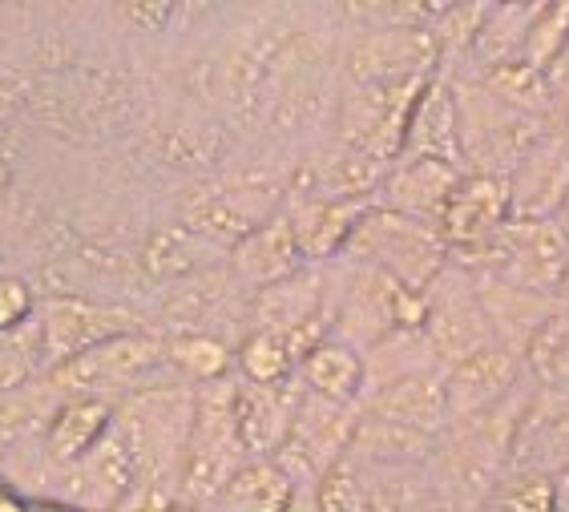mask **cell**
Instances as JSON below:
<instances>
[{
    "label": "cell",
    "mask_w": 569,
    "mask_h": 512,
    "mask_svg": "<svg viewBox=\"0 0 569 512\" xmlns=\"http://www.w3.org/2000/svg\"><path fill=\"white\" fill-rule=\"evenodd\" d=\"M296 484L274 460H247L210 512H287Z\"/></svg>",
    "instance_id": "cell-19"
},
{
    "label": "cell",
    "mask_w": 569,
    "mask_h": 512,
    "mask_svg": "<svg viewBox=\"0 0 569 512\" xmlns=\"http://www.w3.org/2000/svg\"><path fill=\"white\" fill-rule=\"evenodd\" d=\"M481 512H501V509H493V504H485V509Z\"/></svg>",
    "instance_id": "cell-35"
},
{
    "label": "cell",
    "mask_w": 569,
    "mask_h": 512,
    "mask_svg": "<svg viewBox=\"0 0 569 512\" xmlns=\"http://www.w3.org/2000/svg\"><path fill=\"white\" fill-rule=\"evenodd\" d=\"M153 371H174L162 339L150 335H113L98 348L81 351L57 371V388L66 392H106V388H130L153 380Z\"/></svg>",
    "instance_id": "cell-6"
},
{
    "label": "cell",
    "mask_w": 569,
    "mask_h": 512,
    "mask_svg": "<svg viewBox=\"0 0 569 512\" xmlns=\"http://www.w3.org/2000/svg\"><path fill=\"white\" fill-rule=\"evenodd\" d=\"M561 118H566L561 121V133H566V142H569V98H566V106H561Z\"/></svg>",
    "instance_id": "cell-34"
},
{
    "label": "cell",
    "mask_w": 569,
    "mask_h": 512,
    "mask_svg": "<svg viewBox=\"0 0 569 512\" xmlns=\"http://www.w3.org/2000/svg\"><path fill=\"white\" fill-rule=\"evenodd\" d=\"M457 93V118H460V153L469 174H497L509 178L517 162L546 138L561 121L529 118L521 110H509L497 101L477 77H452Z\"/></svg>",
    "instance_id": "cell-3"
},
{
    "label": "cell",
    "mask_w": 569,
    "mask_h": 512,
    "mask_svg": "<svg viewBox=\"0 0 569 512\" xmlns=\"http://www.w3.org/2000/svg\"><path fill=\"white\" fill-rule=\"evenodd\" d=\"M400 158H428V162H445L465 170V153H460V118H457V93L445 77H432L420 93L417 110L408 118Z\"/></svg>",
    "instance_id": "cell-13"
},
{
    "label": "cell",
    "mask_w": 569,
    "mask_h": 512,
    "mask_svg": "<svg viewBox=\"0 0 569 512\" xmlns=\"http://www.w3.org/2000/svg\"><path fill=\"white\" fill-rule=\"evenodd\" d=\"M569 202V142L561 126L541 138L509 174V219L541 222L558 219Z\"/></svg>",
    "instance_id": "cell-7"
},
{
    "label": "cell",
    "mask_w": 569,
    "mask_h": 512,
    "mask_svg": "<svg viewBox=\"0 0 569 512\" xmlns=\"http://www.w3.org/2000/svg\"><path fill=\"white\" fill-rule=\"evenodd\" d=\"M41 343L44 351L53 355V360H61V355H69V360H77L81 351L98 348V343H106V339L121 335V319H101L98 311H89V307H49L41 319Z\"/></svg>",
    "instance_id": "cell-21"
},
{
    "label": "cell",
    "mask_w": 569,
    "mask_h": 512,
    "mask_svg": "<svg viewBox=\"0 0 569 512\" xmlns=\"http://www.w3.org/2000/svg\"><path fill=\"white\" fill-rule=\"evenodd\" d=\"M521 360H526V375L541 392L569 395V307H558L533 331Z\"/></svg>",
    "instance_id": "cell-22"
},
{
    "label": "cell",
    "mask_w": 569,
    "mask_h": 512,
    "mask_svg": "<svg viewBox=\"0 0 569 512\" xmlns=\"http://www.w3.org/2000/svg\"><path fill=\"white\" fill-rule=\"evenodd\" d=\"M299 400H303V380L299 375H291L283 383H271V388L239 380V392H234V428H239L247 460H271L283 448Z\"/></svg>",
    "instance_id": "cell-10"
},
{
    "label": "cell",
    "mask_w": 569,
    "mask_h": 512,
    "mask_svg": "<svg viewBox=\"0 0 569 512\" xmlns=\"http://www.w3.org/2000/svg\"><path fill=\"white\" fill-rule=\"evenodd\" d=\"M319 504H323V512H376L348 464H336L328 476L319 480Z\"/></svg>",
    "instance_id": "cell-28"
},
{
    "label": "cell",
    "mask_w": 569,
    "mask_h": 512,
    "mask_svg": "<svg viewBox=\"0 0 569 512\" xmlns=\"http://www.w3.org/2000/svg\"><path fill=\"white\" fill-rule=\"evenodd\" d=\"M130 489H133L130 448H126V440H121L118 424H110L86 456H77L73 464H69L61 496H69V501L81 504V509H98V512L113 509L118 512L121 501L130 496Z\"/></svg>",
    "instance_id": "cell-11"
},
{
    "label": "cell",
    "mask_w": 569,
    "mask_h": 512,
    "mask_svg": "<svg viewBox=\"0 0 569 512\" xmlns=\"http://www.w3.org/2000/svg\"><path fill=\"white\" fill-rule=\"evenodd\" d=\"M428 351L437 355L440 368H452L477 348L493 343V328L485 315L481 291L469 271H460L457 262H449L440 279L425 291V323H420Z\"/></svg>",
    "instance_id": "cell-5"
},
{
    "label": "cell",
    "mask_w": 569,
    "mask_h": 512,
    "mask_svg": "<svg viewBox=\"0 0 569 512\" xmlns=\"http://www.w3.org/2000/svg\"><path fill=\"white\" fill-rule=\"evenodd\" d=\"M343 254L351 262H368V267L383 271L412 294H425L449 267V247L440 242V234L428 222L405 219V214L380 207L363 210Z\"/></svg>",
    "instance_id": "cell-4"
},
{
    "label": "cell",
    "mask_w": 569,
    "mask_h": 512,
    "mask_svg": "<svg viewBox=\"0 0 569 512\" xmlns=\"http://www.w3.org/2000/svg\"><path fill=\"white\" fill-rule=\"evenodd\" d=\"M566 44H569V0H549V4L537 9L533 24H529L521 61L541 69V73H549V69L561 61Z\"/></svg>",
    "instance_id": "cell-27"
},
{
    "label": "cell",
    "mask_w": 569,
    "mask_h": 512,
    "mask_svg": "<svg viewBox=\"0 0 569 512\" xmlns=\"http://www.w3.org/2000/svg\"><path fill=\"white\" fill-rule=\"evenodd\" d=\"M234 392H239V375H222L194 388V424H190L182 476H178V504L187 509H214L230 476L247 464L239 428H234Z\"/></svg>",
    "instance_id": "cell-2"
},
{
    "label": "cell",
    "mask_w": 569,
    "mask_h": 512,
    "mask_svg": "<svg viewBox=\"0 0 569 512\" xmlns=\"http://www.w3.org/2000/svg\"><path fill=\"white\" fill-rule=\"evenodd\" d=\"M33 328L24 331H0V392H12V388H21L29 368H33V343H29Z\"/></svg>",
    "instance_id": "cell-29"
},
{
    "label": "cell",
    "mask_w": 569,
    "mask_h": 512,
    "mask_svg": "<svg viewBox=\"0 0 569 512\" xmlns=\"http://www.w3.org/2000/svg\"><path fill=\"white\" fill-rule=\"evenodd\" d=\"M561 106H566V101H561Z\"/></svg>",
    "instance_id": "cell-36"
},
{
    "label": "cell",
    "mask_w": 569,
    "mask_h": 512,
    "mask_svg": "<svg viewBox=\"0 0 569 512\" xmlns=\"http://www.w3.org/2000/svg\"><path fill=\"white\" fill-rule=\"evenodd\" d=\"M489 504L501 512H558V476L541 469H505Z\"/></svg>",
    "instance_id": "cell-26"
},
{
    "label": "cell",
    "mask_w": 569,
    "mask_h": 512,
    "mask_svg": "<svg viewBox=\"0 0 569 512\" xmlns=\"http://www.w3.org/2000/svg\"><path fill=\"white\" fill-rule=\"evenodd\" d=\"M287 512H323V504H319V484H299L291 504H287Z\"/></svg>",
    "instance_id": "cell-30"
},
{
    "label": "cell",
    "mask_w": 569,
    "mask_h": 512,
    "mask_svg": "<svg viewBox=\"0 0 569 512\" xmlns=\"http://www.w3.org/2000/svg\"><path fill=\"white\" fill-rule=\"evenodd\" d=\"M351 469V464H348ZM376 512H445L428 469H351Z\"/></svg>",
    "instance_id": "cell-20"
},
{
    "label": "cell",
    "mask_w": 569,
    "mask_h": 512,
    "mask_svg": "<svg viewBox=\"0 0 569 512\" xmlns=\"http://www.w3.org/2000/svg\"><path fill=\"white\" fill-rule=\"evenodd\" d=\"M549 81H553V89H558V98L566 101L569 98V44H566V53H561L558 66L549 69Z\"/></svg>",
    "instance_id": "cell-31"
},
{
    "label": "cell",
    "mask_w": 569,
    "mask_h": 512,
    "mask_svg": "<svg viewBox=\"0 0 569 512\" xmlns=\"http://www.w3.org/2000/svg\"><path fill=\"white\" fill-rule=\"evenodd\" d=\"M558 512H569V472L558 476Z\"/></svg>",
    "instance_id": "cell-32"
},
{
    "label": "cell",
    "mask_w": 569,
    "mask_h": 512,
    "mask_svg": "<svg viewBox=\"0 0 569 512\" xmlns=\"http://www.w3.org/2000/svg\"><path fill=\"white\" fill-rule=\"evenodd\" d=\"M526 380V360L521 351L493 339L477 348L472 355H465L460 363L445 368V392H449V420H469V415L485 412L489 403H497L501 395H509L517 383Z\"/></svg>",
    "instance_id": "cell-8"
},
{
    "label": "cell",
    "mask_w": 569,
    "mask_h": 512,
    "mask_svg": "<svg viewBox=\"0 0 569 512\" xmlns=\"http://www.w3.org/2000/svg\"><path fill=\"white\" fill-rule=\"evenodd\" d=\"M372 202H331V198H319V202H307L291 214V227H296L299 254L303 262H328L348 247L351 230L363 219V210Z\"/></svg>",
    "instance_id": "cell-17"
},
{
    "label": "cell",
    "mask_w": 569,
    "mask_h": 512,
    "mask_svg": "<svg viewBox=\"0 0 569 512\" xmlns=\"http://www.w3.org/2000/svg\"><path fill=\"white\" fill-rule=\"evenodd\" d=\"M537 9H541V4H529V0H517V4H489V17H485L481 33H477L469 57H465L469 69L460 77H485V73H493V69L521 61L526 33H529V24H533Z\"/></svg>",
    "instance_id": "cell-16"
},
{
    "label": "cell",
    "mask_w": 569,
    "mask_h": 512,
    "mask_svg": "<svg viewBox=\"0 0 569 512\" xmlns=\"http://www.w3.org/2000/svg\"><path fill=\"white\" fill-rule=\"evenodd\" d=\"M505 222H509V178L460 174L432 230L449 251H460V247H477L489 234H497Z\"/></svg>",
    "instance_id": "cell-9"
},
{
    "label": "cell",
    "mask_w": 569,
    "mask_h": 512,
    "mask_svg": "<svg viewBox=\"0 0 569 512\" xmlns=\"http://www.w3.org/2000/svg\"><path fill=\"white\" fill-rule=\"evenodd\" d=\"M230 271H234V279H239L242 287H251V291H263V287L303 271V254H299L291 214H274V219L259 222V227L234 247Z\"/></svg>",
    "instance_id": "cell-15"
},
{
    "label": "cell",
    "mask_w": 569,
    "mask_h": 512,
    "mask_svg": "<svg viewBox=\"0 0 569 512\" xmlns=\"http://www.w3.org/2000/svg\"><path fill=\"white\" fill-rule=\"evenodd\" d=\"M299 380H303L307 392L323 395V400H336V403H356L360 408V395H363V355L360 351L343 348L336 339H323L296 371Z\"/></svg>",
    "instance_id": "cell-18"
},
{
    "label": "cell",
    "mask_w": 569,
    "mask_h": 512,
    "mask_svg": "<svg viewBox=\"0 0 569 512\" xmlns=\"http://www.w3.org/2000/svg\"><path fill=\"white\" fill-rule=\"evenodd\" d=\"M166 355H170L174 375H187L194 383L222 380L227 368L234 363V351L219 335H178L166 343Z\"/></svg>",
    "instance_id": "cell-25"
},
{
    "label": "cell",
    "mask_w": 569,
    "mask_h": 512,
    "mask_svg": "<svg viewBox=\"0 0 569 512\" xmlns=\"http://www.w3.org/2000/svg\"><path fill=\"white\" fill-rule=\"evenodd\" d=\"M457 182H460L457 165L428 162V158H400L396 165H388V178H383V185L376 190L380 198H376L372 207L392 210V214H405V219H417L432 227L440 207H445V198L452 194Z\"/></svg>",
    "instance_id": "cell-14"
},
{
    "label": "cell",
    "mask_w": 569,
    "mask_h": 512,
    "mask_svg": "<svg viewBox=\"0 0 569 512\" xmlns=\"http://www.w3.org/2000/svg\"><path fill=\"white\" fill-rule=\"evenodd\" d=\"M558 227H561V234L569 239V202L561 207V214H558Z\"/></svg>",
    "instance_id": "cell-33"
},
{
    "label": "cell",
    "mask_w": 569,
    "mask_h": 512,
    "mask_svg": "<svg viewBox=\"0 0 569 512\" xmlns=\"http://www.w3.org/2000/svg\"><path fill=\"white\" fill-rule=\"evenodd\" d=\"M130 448L133 489L170 492L178 501V476L194 424V383H158L133 395L113 420Z\"/></svg>",
    "instance_id": "cell-1"
},
{
    "label": "cell",
    "mask_w": 569,
    "mask_h": 512,
    "mask_svg": "<svg viewBox=\"0 0 569 512\" xmlns=\"http://www.w3.org/2000/svg\"><path fill=\"white\" fill-rule=\"evenodd\" d=\"M363 412L380 415L388 424L412 428L425 436H445L449 432V392H445V368H425L412 375L383 383L368 395Z\"/></svg>",
    "instance_id": "cell-12"
},
{
    "label": "cell",
    "mask_w": 569,
    "mask_h": 512,
    "mask_svg": "<svg viewBox=\"0 0 569 512\" xmlns=\"http://www.w3.org/2000/svg\"><path fill=\"white\" fill-rule=\"evenodd\" d=\"M234 363H239V371H242L239 375L242 383H263V388L291 380L299 371L296 355L287 348V339L274 335V331H247V335L239 339Z\"/></svg>",
    "instance_id": "cell-24"
},
{
    "label": "cell",
    "mask_w": 569,
    "mask_h": 512,
    "mask_svg": "<svg viewBox=\"0 0 569 512\" xmlns=\"http://www.w3.org/2000/svg\"><path fill=\"white\" fill-rule=\"evenodd\" d=\"M113 424V412L101 400H81L69 403L66 412L57 415L53 428H49V460H61V464H73L77 456H86L89 448L98 444L101 432Z\"/></svg>",
    "instance_id": "cell-23"
}]
</instances>
